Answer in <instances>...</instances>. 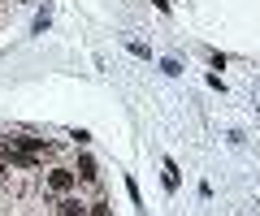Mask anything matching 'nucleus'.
<instances>
[{
	"instance_id": "nucleus-7",
	"label": "nucleus",
	"mask_w": 260,
	"mask_h": 216,
	"mask_svg": "<svg viewBox=\"0 0 260 216\" xmlns=\"http://www.w3.org/2000/svg\"><path fill=\"white\" fill-rule=\"evenodd\" d=\"M160 69H165L169 78H178V74H182V65H178V61H160Z\"/></svg>"
},
{
	"instance_id": "nucleus-4",
	"label": "nucleus",
	"mask_w": 260,
	"mask_h": 216,
	"mask_svg": "<svg viewBox=\"0 0 260 216\" xmlns=\"http://www.w3.org/2000/svg\"><path fill=\"white\" fill-rule=\"evenodd\" d=\"M74 173H78V182H95V160L91 156H78V169Z\"/></svg>"
},
{
	"instance_id": "nucleus-2",
	"label": "nucleus",
	"mask_w": 260,
	"mask_h": 216,
	"mask_svg": "<svg viewBox=\"0 0 260 216\" xmlns=\"http://www.w3.org/2000/svg\"><path fill=\"white\" fill-rule=\"evenodd\" d=\"M5 143H9L13 151H26V156H39V160H44V156H52V151H56V147H52L48 139H30V134H9Z\"/></svg>"
},
{
	"instance_id": "nucleus-5",
	"label": "nucleus",
	"mask_w": 260,
	"mask_h": 216,
	"mask_svg": "<svg viewBox=\"0 0 260 216\" xmlns=\"http://www.w3.org/2000/svg\"><path fill=\"white\" fill-rule=\"evenodd\" d=\"M48 26H52V13L44 9V13H35V22H30V35H44Z\"/></svg>"
},
{
	"instance_id": "nucleus-9",
	"label": "nucleus",
	"mask_w": 260,
	"mask_h": 216,
	"mask_svg": "<svg viewBox=\"0 0 260 216\" xmlns=\"http://www.w3.org/2000/svg\"><path fill=\"white\" fill-rule=\"evenodd\" d=\"M5 173H9V164H5V156H0V178H5Z\"/></svg>"
},
{
	"instance_id": "nucleus-6",
	"label": "nucleus",
	"mask_w": 260,
	"mask_h": 216,
	"mask_svg": "<svg viewBox=\"0 0 260 216\" xmlns=\"http://www.w3.org/2000/svg\"><path fill=\"white\" fill-rule=\"evenodd\" d=\"M160 169H165V190H174V186H178V164L165 156V164H160Z\"/></svg>"
},
{
	"instance_id": "nucleus-8",
	"label": "nucleus",
	"mask_w": 260,
	"mask_h": 216,
	"mask_svg": "<svg viewBox=\"0 0 260 216\" xmlns=\"http://www.w3.org/2000/svg\"><path fill=\"white\" fill-rule=\"evenodd\" d=\"M152 5H156V9H160V13H169V0H152Z\"/></svg>"
},
{
	"instance_id": "nucleus-3",
	"label": "nucleus",
	"mask_w": 260,
	"mask_h": 216,
	"mask_svg": "<svg viewBox=\"0 0 260 216\" xmlns=\"http://www.w3.org/2000/svg\"><path fill=\"white\" fill-rule=\"evenodd\" d=\"M52 216H87V203H83V199H74V195H65V199H56V203H52Z\"/></svg>"
},
{
	"instance_id": "nucleus-1",
	"label": "nucleus",
	"mask_w": 260,
	"mask_h": 216,
	"mask_svg": "<svg viewBox=\"0 0 260 216\" xmlns=\"http://www.w3.org/2000/svg\"><path fill=\"white\" fill-rule=\"evenodd\" d=\"M74 190H78V173L70 169V164H52V169L44 173V195L65 199V195H74Z\"/></svg>"
}]
</instances>
